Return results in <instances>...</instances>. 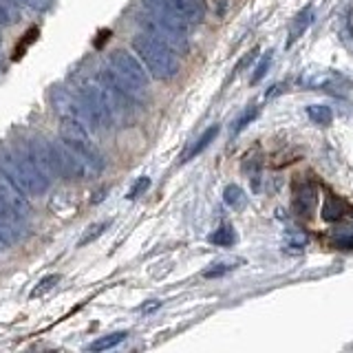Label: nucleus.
I'll use <instances>...</instances> for the list:
<instances>
[{
    "label": "nucleus",
    "mask_w": 353,
    "mask_h": 353,
    "mask_svg": "<svg viewBox=\"0 0 353 353\" xmlns=\"http://www.w3.org/2000/svg\"><path fill=\"white\" fill-rule=\"evenodd\" d=\"M7 3H14V5H29V0H7Z\"/></svg>",
    "instance_id": "nucleus-30"
},
{
    "label": "nucleus",
    "mask_w": 353,
    "mask_h": 353,
    "mask_svg": "<svg viewBox=\"0 0 353 353\" xmlns=\"http://www.w3.org/2000/svg\"><path fill=\"white\" fill-rule=\"evenodd\" d=\"M307 245V236L303 234V232H290V234H287V248H305Z\"/></svg>",
    "instance_id": "nucleus-24"
},
{
    "label": "nucleus",
    "mask_w": 353,
    "mask_h": 353,
    "mask_svg": "<svg viewBox=\"0 0 353 353\" xmlns=\"http://www.w3.org/2000/svg\"><path fill=\"white\" fill-rule=\"evenodd\" d=\"M0 172L7 174L25 194L40 196L49 190V174L40 168L27 141L0 150Z\"/></svg>",
    "instance_id": "nucleus-1"
},
{
    "label": "nucleus",
    "mask_w": 353,
    "mask_h": 353,
    "mask_svg": "<svg viewBox=\"0 0 353 353\" xmlns=\"http://www.w3.org/2000/svg\"><path fill=\"white\" fill-rule=\"evenodd\" d=\"M14 20H16V18H14V14H11V9L3 3V0H0V29L9 27Z\"/></svg>",
    "instance_id": "nucleus-25"
},
{
    "label": "nucleus",
    "mask_w": 353,
    "mask_h": 353,
    "mask_svg": "<svg viewBox=\"0 0 353 353\" xmlns=\"http://www.w3.org/2000/svg\"><path fill=\"white\" fill-rule=\"evenodd\" d=\"M318 203V185L312 179L296 181L294 185V210L298 214L309 216L316 210Z\"/></svg>",
    "instance_id": "nucleus-7"
},
{
    "label": "nucleus",
    "mask_w": 353,
    "mask_h": 353,
    "mask_svg": "<svg viewBox=\"0 0 353 353\" xmlns=\"http://www.w3.org/2000/svg\"><path fill=\"white\" fill-rule=\"evenodd\" d=\"M256 53H259V49H252V51H250V53L245 55V58H243V60L239 62V66H236V73H239L241 69H245V66H248V64H250V62H252L254 58H256Z\"/></svg>",
    "instance_id": "nucleus-27"
},
{
    "label": "nucleus",
    "mask_w": 353,
    "mask_h": 353,
    "mask_svg": "<svg viewBox=\"0 0 353 353\" xmlns=\"http://www.w3.org/2000/svg\"><path fill=\"white\" fill-rule=\"evenodd\" d=\"M29 234L25 216L7 210L0 203V252L18 245V243Z\"/></svg>",
    "instance_id": "nucleus-5"
},
{
    "label": "nucleus",
    "mask_w": 353,
    "mask_h": 353,
    "mask_svg": "<svg viewBox=\"0 0 353 353\" xmlns=\"http://www.w3.org/2000/svg\"><path fill=\"white\" fill-rule=\"evenodd\" d=\"M128 338V331H115V334H106L102 338L93 340L91 345H88V351H108L117 345H121Z\"/></svg>",
    "instance_id": "nucleus-14"
},
{
    "label": "nucleus",
    "mask_w": 353,
    "mask_h": 353,
    "mask_svg": "<svg viewBox=\"0 0 353 353\" xmlns=\"http://www.w3.org/2000/svg\"><path fill=\"white\" fill-rule=\"evenodd\" d=\"M243 170H245L250 176H252V181H254V188H259V181H256V176L261 174V159L259 157H254V154L250 152L245 161H243Z\"/></svg>",
    "instance_id": "nucleus-21"
},
{
    "label": "nucleus",
    "mask_w": 353,
    "mask_h": 353,
    "mask_svg": "<svg viewBox=\"0 0 353 353\" xmlns=\"http://www.w3.org/2000/svg\"><path fill=\"white\" fill-rule=\"evenodd\" d=\"M161 3L174 11L188 25H199L203 20V3L201 0H161Z\"/></svg>",
    "instance_id": "nucleus-8"
},
{
    "label": "nucleus",
    "mask_w": 353,
    "mask_h": 353,
    "mask_svg": "<svg viewBox=\"0 0 353 353\" xmlns=\"http://www.w3.org/2000/svg\"><path fill=\"white\" fill-rule=\"evenodd\" d=\"M47 5H49V0H29V7L33 9H47Z\"/></svg>",
    "instance_id": "nucleus-28"
},
{
    "label": "nucleus",
    "mask_w": 353,
    "mask_h": 353,
    "mask_svg": "<svg viewBox=\"0 0 353 353\" xmlns=\"http://www.w3.org/2000/svg\"><path fill=\"white\" fill-rule=\"evenodd\" d=\"M148 188H150V179H148V176H139V179H137L135 183H132V188L128 190L126 196H128V199H137V196H141L143 192H146Z\"/></svg>",
    "instance_id": "nucleus-23"
},
{
    "label": "nucleus",
    "mask_w": 353,
    "mask_h": 353,
    "mask_svg": "<svg viewBox=\"0 0 353 353\" xmlns=\"http://www.w3.org/2000/svg\"><path fill=\"white\" fill-rule=\"evenodd\" d=\"M210 241L214 243V245H221V248H230V245H234L236 243V232L232 225H221L212 236H210Z\"/></svg>",
    "instance_id": "nucleus-15"
},
{
    "label": "nucleus",
    "mask_w": 353,
    "mask_h": 353,
    "mask_svg": "<svg viewBox=\"0 0 353 353\" xmlns=\"http://www.w3.org/2000/svg\"><path fill=\"white\" fill-rule=\"evenodd\" d=\"M312 20H314V7L309 5V7H305L301 14L294 18L292 27H290V40H287V44H294L298 38H301L303 33L307 31V27L312 25Z\"/></svg>",
    "instance_id": "nucleus-11"
},
{
    "label": "nucleus",
    "mask_w": 353,
    "mask_h": 353,
    "mask_svg": "<svg viewBox=\"0 0 353 353\" xmlns=\"http://www.w3.org/2000/svg\"><path fill=\"white\" fill-rule=\"evenodd\" d=\"M60 281H62V276H60V274H49V276H44V279H40L38 285L29 292V298H40V296H44L47 292H51L53 287L58 285Z\"/></svg>",
    "instance_id": "nucleus-18"
},
{
    "label": "nucleus",
    "mask_w": 353,
    "mask_h": 353,
    "mask_svg": "<svg viewBox=\"0 0 353 353\" xmlns=\"http://www.w3.org/2000/svg\"><path fill=\"white\" fill-rule=\"evenodd\" d=\"M351 214H353V212H351Z\"/></svg>",
    "instance_id": "nucleus-31"
},
{
    "label": "nucleus",
    "mask_w": 353,
    "mask_h": 353,
    "mask_svg": "<svg viewBox=\"0 0 353 353\" xmlns=\"http://www.w3.org/2000/svg\"><path fill=\"white\" fill-rule=\"evenodd\" d=\"M256 115H259V106H248L245 110H243V113L234 119V126H232V132H234V135H239V132L245 128L248 124H252L254 119H256Z\"/></svg>",
    "instance_id": "nucleus-19"
},
{
    "label": "nucleus",
    "mask_w": 353,
    "mask_h": 353,
    "mask_svg": "<svg viewBox=\"0 0 353 353\" xmlns=\"http://www.w3.org/2000/svg\"><path fill=\"white\" fill-rule=\"evenodd\" d=\"M301 82L312 86V88H323V91H331V93L351 86L345 77L338 75V73H331V71H314L312 75H305Z\"/></svg>",
    "instance_id": "nucleus-9"
},
{
    "label": "nucleus",
    "mask_w": 353,
    "mask_h": 353,
    "mask_svg": "<svg viewBox=\"0 0 353 353\" xmlns=\"http://www.w3.org/2000/svg\"><path fill=\"white\" fill-rule=\"evenodd\" d=\"M219 135V126H210L205 132H203V135L201 137H199L194 143H192V146L190 148H188L183 154H181V161L185 163V161H190V159H194L196 157V154H201L208 146H210V143H212L214 141V137Z\"/></svg>",
    "instance_id": "nucleus-10"
},
{
    "label": "nucleus",
    "mask_w": 353,
    "mask_h": 353,
    "mask_svg": "<svg viewBox=\"0 0 353 353\" xmlns=\"http://www.w3.org/2000/svg\"><path fill=\"white\" fill-rule=\"evenodd\" d=\"M132 49L141 64L146 66V71L157 80L168 82L179 73V60H176L174 51L157 38H152L150 33H139L132 38Z\"/></svg>",
    "instance_id": "nucleus-2"
},
{
    "label": "nucleus",
    "mask_w": 353,
    "mask_h": 353,
    "mask_svg": "<svg viewBox=\"0 0 353 353\" xmlns=\"http://www.w3.org/2000/svg\"><path fill=\"white\" fill-rule=\"evenodd\" d=\"M307 115L309 119L314 121V124H320V126H327L331 124V119H334V113H331L329 106H323V104H314L307 108Z\"/></svg>",
    "instance_id": "nucleus-16"
},
{
    "label": "nucleus",
    "mask_w": 353,
    "mask_h": 353,
    "mask_svg": "<svg viewBox=\"0 0 353 353\" xmlns=\"http://www.w3.org/2000/svg\"><path fill=\"white\" fill-rule=\"evenodd\" d=\"M113 225V221L110 219H104V221H95V223H91L86 230H84V234L80 236V241H77V248H86V245H91L93 241H97L102 234H106V230Z\"/></svg>",
    "instance_id": "nucleus-12"
},
{
    "label": "nucleus",
    "mask_w": 353,
    "mask_h": 353,
    "mask_svg": "<svg viewBox=\"0 0 353 353\" xmlns=\"http://www.w3.org/2000/svg\"><path fill=\"white\" fill-rule=\"evenodd\" d=\"M270 64H272V51H268L261 58V62H259V66L254 69V75H252V84H259L263 77H265V73H268V69H270Z\"/></svg>",
    "instance_id": "nucleus-22"
},
{
    "label": "nucleus",
    "mask_w": 353,
    "mask_h": 353,
    "mask_svg": "<svg viewBox=\"0 0 353 353\" xmlns=\"http://www.w3.org/2000/svg\"><path fill=\"white\" fill-rule=\"evenodd\" d=\"M0 203H3L7 210H11V212H16V214L25 216V219L31 212L27 194L22 192L20 188L3 172H0Z\"/></svg>",
    "instance_id": "nucleus-6"
},
{
    "label": "nucleus",
    "mask_w": 353,
    "mask_h": 353,
    "mask_svg": "<svg viewBox=\"0 0 353 353\" xmlns=\"http://www.w3.org/2000/svg\"><path fill=\"white\" fill-rule=\"evenodd\" d=\"M345 212V203L340 201L336 196H327L325 203H323V219L325 221H338Z\"/></svg>",
    "instance_id": "nucleus-17"
},
{
    "label": "nucleus",
    "mask_w": 353,
    "mask_h": 353,
    "mask_svg": "<svg viewBox=\"0 0 353 353\" xmlns=\"http://www.w3.org/2000/svg\"><path fill=\"white\" fill-rule=\"evenodd\" d=\"M108 62H110V69H113L126 84L137 88L139 93L146 88L148 71H146V66L141 64V60H137L132 53H128L126 49H117L108 55Z\"/></svg>",
    "instance_id": "nucleus-4"
},
{
    "label": "nucleus",
    "mask_w": 353,
    "mask_h": 353,
    "mask_svg": "<svg viewBox=\"0 0 353 353\" xmlns=\"http://www.w3.org/2000/svg\"><path fill=\"white\" fill-rule=\"evenodd\" d=\"M334 245L340 250H353V234H342L334 239Z\"/></svg>",
    "instance_id": "nucleus-26"
},
{
    "label": "nucleus",
    "mask_w": 353,
    "mask_h": 353,
    "mask_svg": "<svg viewBox=\"0 0 353 353\" xmlns=\"http://www.w3.org/2000/svg\"><path fill=\"white\" fill-rule=\"evenodd\" d=\"M223 201L230 205V208H243L245 205V192L241 190L239 185H228L225 188V192H223Z\"/></svg>",
    "instance_id": "nucleus-20"
},
{
    "label": "nucleus",
    "mask_w": 353,
    "mask_h": 353,
    "mask_svg": "<svg viewBox=\"0 0 353 353\" xmlns=\"http://www.w3.org/2000/svg\"><path fill=\"white\" fill-rule=\"evenodd\" d=\"M239 265H243V259H221V261H214L208 270H203V279H221V276H225L228 272L236 270Z\"/></svg>",
    "instance_id": "nucleus-13"
},
{
    "label": "nucleus",
    "mask_w": 353,
    "mask_h": 353,
    "mask_svg": "<svg viewBox=\"0 0 353 353\" xmlns=\"http://www.w3.org/2000/svg\"><path fill=\"white\" fill-rule=\"evenodd\" d=\"M283 88H285L283 84H274V86H272V91H270L268 95H265V97H268V99H270V97H274V95H279V93L283 91Z\"/></svg>",
    "instance_id": "nucleus-29"
},
{
    "label": "nucleus",
    "mask_w": 353,
    "mask_h": 353,
    "mask_svg": "<svg viewBox=\"0 0 353 353\" xmlns=\"http://www.w3.org/2000/svg\"><path fill=\"white\" fill-rule=\"evenodd\" d=\"M60 141H64L71 150H75L86 163H91L95 170L104 168V163H106L104 154L95 146V141L91 139V135H88V126L82 124V121L62 117V121H60Z\"/></svg>",
    "instance_id": "nucleus-3"
}]
</instances>
